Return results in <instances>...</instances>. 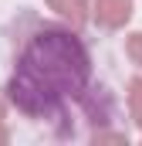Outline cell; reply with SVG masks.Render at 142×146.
Returning a JSON list of instances; mask_svg holds the SVG:
<instances>
[{"mask_svg": "<svg viewBox=\"0 0 142 146\" xmlns=\"http://www.w3.org/2000/svg\"><path fill=\"white\" fill-rule=\"evenodd\" d=\"M91 58L74 27H41L17 54V68L7 82L10 106L24 115H47L64 99L85 92Z\"/></svg>", "mask_w": 142, "mask_h": 146, "instance_id": "obj_1", "label": "cell"}, {"mask_svg": "<svg viewBox=\"0 0 142 146\" xmlns=\"http://www.w3.org/2000/svg\"><path fill=\"white\" fill-rule=\"evenodd\" d=\"M135 14V0H91V21L105 31H122Z\"/></svg>", "mask_w": 142, "mask_h": 146, "instance_id": "obj_2", "label": "cell"}, {"mask_svg": "<svg viewBox=\"0 0 142 146\" xmlns=\"http://www.w3.org/2000/svg\"><path fill=\"white\" fill-rule=\"evenodd\" d=\"M47 7L74 31H81L91 21V0H47Z\"/></svg>", "mask_w": 142, "mask_h": 146, "instance_id": "obj_3", "label": "cell"}, {"mask_svg": "<svg viewBox=\"0 0 142 146\" xmlns=\"http://www.w3.org/2000/svg\"><path fill=\"white\" fill-rule=\"evenodd\" d=\"M129 115H132V122L142 129V75L129 78Z\"/></svg>", "mask_w": 142, "mask_h": 146, "instance_id": "obj_4", "label": "cell"}, {"mask_svg": "<svg viewBox=\"0 0 142 146\" xmlns=\"http://www.w3.org/2000/svg\"><path fill=\"white\" fill-rule=\"evenodd\" d=\"M125 54H129V61L142 72V31H132V34L125 37Z\"/></svg>", "mask_w": 142, "mask_h": 146, "instance_id": "obj_5", "label": "cell"}, {"mask_svg": "<svg viewBox=\"0 0 142 146\" xmlns=\"http://www.w3.org/2000/svg\"><path fill=\"white\" fill-rule=\"evenodd\" d=\"M7 139H10V133H7V126H3V119H0V146L7 143Z\"/></svg>", "mask_w": 142, "mask_h": 146, "instance_id": "obj_6", "label": "cell"}, {"mask_svg": "<svg viewBox=\"0 0 142 146\" xmlns=\"http://www.w3.org/2000/svg\"><path fill=\"white\" fill-rule=\"evenodd\" d=\"M3 112H7V106H3V99H0V119H3Z\"/></svg>", "mask_w": 142, "mask_h": 146, "instance_id": "obj_7", "label": "cell"}]
</instances>
